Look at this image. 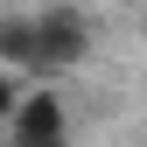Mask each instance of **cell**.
<instances>
[{
    "mask_svg": "<svg viewBox=\"0 0 147 147\" xmlns=\"http://www.w3.org/2000/svg\"><path fill=\"white\" fill-rule=\"evenodd\" d=\"M70 140H77V112L56 77H35L28 98L0 119V147H70Z\"/></svg>",
    "mask_w": 147,
    "mask_h": 147,
    "instance_id": "1",
    "label": "cell"
},
{
    "mask_svg": "<svg viewBox=\"0 0 147 147\" xmlns=\"http://www.w3.org/2000/svg\"><path fill=\"white\" fill-rule=\"evenodd\" d=\"M35 42H42V77L84 70L91 49H98L91 7H84V0H42V7H35Z\"/></svg>",
    "mask_w": 147,
    "mask_h": 147,
    "instance_id": "2",
    "label": "cell"
},
{
    "mask_svg": "<svg viewBox=\"0 0 147 147\" xmlns=\"http://www.w3.org/2000/svg\"><path fill=\"white\" fill-rule=\"evenodd\" d=\"M0 63H14V70H35V77H42V42H35V7H14L7 21H0Z\"/></svg>",
    "mask_w": 147,
    "mask_h": 147,
    "instance_id": "3",
    "label": "cell"
},
{
    "mask_svg": "<svg viewBox=\"0 0 147 147\" xmlns=\"http://www.w3.org/2000/svg\"><path fill=\"white\" fill-rule=\"evenodd\" d=\"M91 7H126V0H91Z\"/></svg>",
    "mask_w": 147,
    "mask_h": 147,
    "instance_id": "4",
    "label": "cell"
}]
</instances>
